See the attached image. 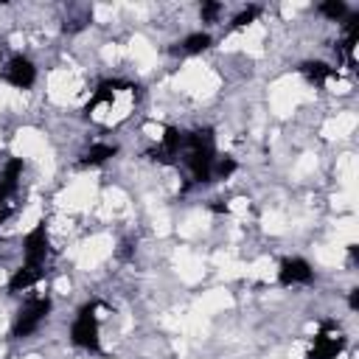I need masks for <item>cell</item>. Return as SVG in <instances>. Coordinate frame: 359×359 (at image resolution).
Instances as JSON below:
<instances>
[{"instance_id":"9c48e42d","label":"cell","mask_w":359,"mask_h":359,"mask_svg":"<svg viewBox=\"0 0 359 359\" xmlns=\"http://www.w3.org/2000/svg\"><path fill=\"white\" fill-rule=\"evenodd\" d=\"M20 177H22V160L11 157L0 171V202H11V196L20 188Z\"/></svg>"},{"instance_id":"7c38bea8","label":"cell","mask_w":359,"mask_h":359,"mask_svg":"<svg viewBox=\"0 0 359 359\" xmlns=\"http://www.w3.org/2000/svg\"><path fill=\"white\" fill-rule=\"evenodd\" d=\"M118 154V146L115 143H93L84 154H81V165H101L107 163L109 157Z\"/></svg>"},{"instance_id":"5b68a950","label":"cell","mask_w":359,"mask_h":359,"mask_svg":"<svg viewBox=\"0 0 359 359\" xmlns=\"http://www.w3.org/2000/svg\"><path fill=\"white\" fill-rule=\"evenodd\" d=\"M3 81H8V84L17 87V90H28V87L36 81V67H34V62H31L28 56H22V53L11 56V59L6 62V67H3Z\"/></svg>"},{"instance_id":"5bb4252c","label":"cell","mask_w":359,"mask_h":359,"mask_svg":"<svg viewBox=\"0 0 359 359\" xmlns=\"http://www.w3.org/2000/svg\"><path fill=\"white\" fill-rule=\"evenodd\" d=\"M317 11H320L323 17H328V20H334V22H342V20L348 17V6H345L342 0H325V3L317 6Z\"/></svg>"},{"instance_id":"52a82bcc","label":"cell","mask_w":359,"mask_h":359,"mask_svg":"<svg viewBox=\"0 0 359 359\" xmlns=\"http://www.w3.org/2000/svg\"><path fill=\"white\" fill-rule=\"evenodd\" d=\"M22 255H25V266H39L45 264V255H48V230H45V222H39L22 241Z\"/></svg>"},{"instance_id":"8fae6325","label":"cell","mask_w":359,"mask_h":359,"mask_svg":"<svg viewBox=\"0 0 359 359\" xmlns=\"http://www.w3.org/2000/svg\"><path fill=\"white\" fill-rule=\"evenodd\" d=\"M213 45V39H210V34H205V31H196V34H188L177 48H171V53H188V56H194V53H202V50H208Z\"/></svg>"},{"instance_id":"7a4b0ae2","label":"cell","mask_w":359,"mask_h":359,"mask_svg":"<svg viewBox=\"0 0 359 359\" xmlns=\"http://www.w3.org/2000/svg\"><path fill=\"white\" fill-rule=\"evenodd\" d=\"M95 309H98V303H95V300L84 303V306L79 309V314H76L73 325H70V339H73V345H79V348H84V351H93V353H98V351H101V337H98Z\"/></svg>"},{"instance_id":"ba28073f","label":"cell","mask_w":359,"mask_h":359,"mask_svg":"<svg viewBox=\"0 0 359 359\" xmlns=\"http://www.w3.org/2000/svg\"><path fill=\"white\" fill-rule=\"evenodd\" d=\"M311 280H314V269L306 258L280 261V269H278V283L280 286H297V283H311Z\"/></svg>"},{"instance_id":"277c9868","label":"cell","mask_w":359,"mask_h":359,"mask_svg":"<svg viewBox=\"0 0 359 359\" xmlns=\"http://www.w3.org/2000/svg\"><path fill=\"white\" fill-rule=\"evenodd\" d=\"M345 348V337L339 334V328L325 320L314 337V345L309 351V359H337V353Z\"/></svg>"},{"instance_id":"2e32d148","label":"cell","mask_w":359,"mask_h":359,"mask_svg":"<svg viewBox=\"0 0 359 359\" xmlns=\"http://www.w3.org/2000/svg\"><path fill=\"white\" fill-rule=\"evenodd\" d=\"M258 14H261V8H258V6H247L244 11H238V14L233 17V28H244V25H250Z\"/></svg>"},{"instance_id":"9a60e30c","label":"cell","mask_w":359,"mask_h":359,"mask_svg":"<svg viewBox=\"0 0 359 359\" xmlns=\"http://www.w3.org/2000/svg\"><path fill=\"white\" fill-rule=\"evenodd\" d=\"M236 168H238V165H236L233 157H216V160H213V177H216V180H227Z\"/></svg>"},{"instance_id":"e0dca14e","label":"cell","mask_w":359,"mask_h":359,"mask_svg":"<svg viewBox=\"0 0 359 359\" xmlns=\"http://www.w3.org/2000/svg\"><path fill=\"white\" fill-rule=\"evenodd\" d=\"M219 14H222V3H216V0H208V3H202V8H199L202 22H213Z\"/></svg>"},{"instance_id":"30bf717a","label":"cell","mask_w":359,"mask_h":359,"mask_svg":"<svg viewBox=\"0 0 359 359\" xmlns=\"http://www.w3.org/2000/svg\"><path fill=\"white\" fill-rule=\"evenodd\" d=\"M39 280H42V269L22 264V266L8 278V289H11V292H25V289H31V286L39 283Z\"/></svg>"},{"instance_id":"4fadbf2b","label":"cell","mask_w":359,"mask_h":359,"mask_svg":"<svg viewBox=\"0 0 359 359\" xmlns=\"http://www.w3.org/2000/svg\"><path fill=\"white\" fill-rule=\"evenodd\" d=\"M297 70H300L311 84H325L328 79H334V76H337V70H334V67H328L325 62H303Z\"/></svg>"},{"instance_id":"d6986e66","label":"cell","mask_w":359,"mask_h":359,"mask_svg":"<svg viewBox=\"0 0 359 359\" xmlns=\"http://www.w3.org/2000/svg\"><path fill=\"white\" fill-rule=\"evenodd\" d=\"M11 210H14V208H11V202H0V224L11 216Z\"/></svg>"},{"instance_id":"ac0fdd59","label":"cell","mask_w":359,"mask_h":359,"mask_svg":"<svg viewBox=\"0 0 359 359\" xmlns=\"http://www.w3.org/2000/svg\"><path fill=\"white\" fill-rule=\"evenodd\" d=\"M348 306H351V311L359 309V289H351V294H348Z\"/></svg>"},{"instance_id":"8992f818","label":"cell","mask_w":359,"mask_h":359,"mask_svg":"<svg viewBox=\"0 0 359 359\" xmlns=\"http://www.w3.org/2000/svg\"><path fill=\"white\" fill-rule=\"evenodd\" d=\"M182 146H185V132H180V129H174V126H165V132H163V137H160V146H154V149L149 151V157L157 160V163L171 165V163H177V157L182 154Z\"/></svg>"},{"instance_id":"6da1fadb","label":"cell","mask_w":359,"mask_h":359,"mask_svg":"<svg viewBox=\"0 0 359 359\" xmlns=\"http://www.w3.org/2000/svg\"><path fill=\"white\" fill-rule=\"evenodd\" d=\"M182 160L191 171L194 182H213V160H216V135L210 126L188 132L182 146Z\"/></svg>"},{"instance_id":"3957f363","label":"cell","mask_w":359,"mask_h":359,"mask_svg":"<svg viewBox=\"0 0 359 359\" xmlns=\"http://www.w3.org/2000/svg\"><path fill=\"white\" fill-rule=\"evenodd\" d=\"M48 311H50V297H48V294L28 297V300L20 306L17 317H14L11 337H31V334L42 325V320L48 317Z\"/></svg>"}]
</instances>
